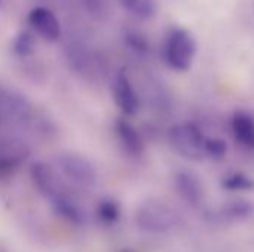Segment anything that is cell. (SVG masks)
Masks as SVG:
<instances>
[{"mask_svg": "<svg viewBox=\"0 0 254 252\" xmlns=\"http://www.w3.org/2000/svg\"><path fill=\"white\" fill-rule=\"evenodd\" d=\"M252 214H253V206L247 201H232V202H228L219 211V215L225 221L247 220Z\"/></svg>", "mask_w": 254, "mask_h": 252, "instance_id": "7c38bea8", "label": "cell"}, {"mask_svg": "<svg viewBox=\"0 0 254 252\" xmlns=\"http://www.w3.org/2000/svg\"><path fill=\"white\" fill-rule=\"evenodd\" d=\"M28 22L30 25L45 39L49 42L58 40L61 34V25L60 21L57 19L55 13L43 6H37L31 9L28 15Z\"/></svg>", "mask_w": 254, "mask_h": 252, "instance_id": "8992f818", "label": "cell"}, {"mask_svg": "<svg viewBox=\"0 0 254 252\" xmlns=\"http://www.w3.org/2000/svg\"><path fill=\"white\" fill-rule=\"evenodd\" d=\"M223 187L229 192H247L254 189V180L243 172H232L223 178Z\"/></svg>", "mask_w": 254, "mask_h": 252, "instance_id": "2e32d148", "label": "cell"}, {"mask_svg": "<svg viewBox=\"0 0 254 252\" xmlns=\"http://www.w3.org/2000/svg\"><path fill=\"white\" fill-rule=\"evenodd\" d=\"M125 43L128 45V48L137 53H147L150 49V43L147 40V37L137 31V30H129L125 33Z\"/></svg>", "mask_w": 254, "mask_h": 252, "instance_id": "e0dca14e", "label": "cell"}, {"mask_svg": "<svg viewBox=\"0 0 254 252\" xmlns=\"http://www.w3.org/2000/svg\"><path fill=\"white\" fill-rule=\"evenodd\" d=\"M135 221L143 232L159 235L170 232L177 224L179 218L170 205L162 201L150 199L138 208Z\"/></svg>", "mask_w": 254, "mask_h": 252, "instance_id": "3957f363", "label": "cell"}, {"mask_svg": "<svg viewBox=\"0 0 254 252\" xmlns=\"http://www.w3.org/2000/svg\"><path fill=\"white\" fill-rule=\"evenodd\" d=\"M113 98L125 116H134L140 108V98L125 73H118L113 82Z\"/></svg>", "mask_w": 254, "mask_h": 252, "instance_id": "5b68a950", "label": "cell"}, {"mask_svg": "<svg viewBox=\"0 0 254 252\" xmlns=\"http://www.w3.org/2000/svg\"><path fill=\"white\" fill-rule=\"evenodd\" d=\"M12 49L16 55L19 56H28L34 52L36 49V39L34 34L28 30H22L16 34Z\"/></svg>", "mask_w": 254, "mask_h": 252, "instance_id": "9a60e30c", "label": "cell"}, {"mask_svg": "<svg viewBox=\"0 0 254 252\" xmlns=\"http://www.w3.org/2000/svg\"><path fill=\"white\" fill-rule=\"evenodd\" d=\"M30 116V104L22 95L0 89V117L24 122Z\"/></svg>", "mask_w": 254, "mask_h": 252, "instance_id": "9c48e42d", "label": "cell"}, {"mask_svg": "<svg viewBox=\"0 0 254 252\" xmlns=\"http://www.w3.org/2000/svg\"><path fill=\"white\" fill-rule=\"evenodd\" d=\"M231 132L241 147L247 150H254V116H252L249 111L237 110L232 114Z\"/></svg>", "mask_w": 254, "mask_h": 252, "instance_id": "30bf717a", "label": "cell"}, {"mask_svg": "<svg viewBox=\"0 0 254 252\" xmlns=\"http://www.w3.org/2000/svg\"><path fill=\"white\" fill-rule=\"evenodd\" d=\"M0 4H1V0H0Z\"/></svg>", "mask_w": 254, "mask_h": 252, "instance_id": "d6986e66", "label": "cell"}, {"mask_svg": "<svg viewBox=\"0 0 254 252\" xmlns=\"http://www.w3.org/2000/svg\"><path fill=\"white\" fill-rule=\"evenodd\" d=\"M115 132H116V137H118L121 146L124 147V150L128 154L140 156L144 151V140H143L141 134L128 120H125L122 117L118 119L115 123Z\"/></svg>", "mask_w": 254, "mask_h": 252, "instance_id": "8fae6325", "label": "cell"}, {"mask_svg": "<svg viewBox=\"0 0 254 252\" xmlns=\"http://www.w3.org/2000/svg\"><path fill=\"white\" fill-rule=\"evenodd\" d=\"M58 171L73 184L82 189H91L98 181L94 163L77 153H61L57 157Z\"/></svg>", "mask_w": 254, "mask_h": 252, "instance_id": "277c9868", "label": "cell"}, {"mask_svg": "<svg viewBox=\"0 0 254 252\" xmlns=\"http://www.w3.org/2000/svg\"><path fill=\"white\" fill-rule=\"evenodd\" d=\"M97 215L103 224L112 226V224L118 223V220L121 217V208H119L118 202H115L113 199H103L97 206Z\"/></svg>", "mask_w": 254, "mask_h": 252, "instance_id": "5bb4252c", "label": "cell"}, {"mask_svg": "<svg viewBox=\"0 0 254 252\" xmlns=\"http://www.w3.org/2000/svg\"><path fill=\"white\" fill-rule=\"evenodd\" d=\"M122 7L140 19H149L156 12L155 0H119Z\"/></svg>", "mask_w": 254, "mask_h": 252, "instance_id": "4fadbf2b", "label": "cell"}, {"mask_svg": "<svg viewBox=\"0 0 254 252\" xmlns=\"http://www.w3.org/2000/svg\"><path fill=\"white\" fill-rule=\"evenodd\" d=\"M28 150L24 144L16 141L0 143V180L15 174V171L25 162Z\"/></svg>", "mask_w": 254, "mask_h": 252, "instance_id": "52a82bcc", "label": "cell"}, {"mask_svg": "<svg viewBox=\"0 0 254 252\" xmlns=\"http://www.w3.org/2000/svg\"><path fill=\"white\" fill-rule=\"evenodd\" d=\"M228 151V144L225 140L217 138V137H207L205 140V156L220 160L226 156Z\"/></svg>", "mask_w": 254, "mask_h": 252, "instance_id": "ac0fdd59", "label": "cell"}, {"mask_svg": "<svg viewBox=\"0 0 254 252\" xmlns=\"http://www.w3.org/2000/svg\"><path fill=\"white\" fill-rule=\"evenodd\" d=\"M196 55V40L193 34L182 27L171 28L164 45L165 62L176 71H188Z\"/></svg>", "mask_w": 254, "mask_h": 252, "instance_id": "6da1fadb", "label": "cell"}, {"mask_svg": "<svg viewBox=\"0 0 254 252\" xmlns=\"http://www.w3.org/2000/svg\"><path fill=\"white\" fill-rule=\"evenodd\" d=\"M176 190L180 195L183 201H186L189 205L196 206L204 199V187L201 180L189 171H180L174 177Z\"/></svg>", "mask_w": 254, "mask_h": 252, "instance_id": "ba28073f", "label": "cell"}, {"mask_svg": "<svg viewBox=\"0 0 254 252\" xmlns=\"http://www.w3.org/2000/svg\"><path fill=\"white\" fill-rule=\"evenodd\" d=\"M0 252H1V251H0Z\"/></svg>", "mask_w": 254, "mask_h": 252, "instance_id": "ffe728a7", "label": "cell"}, {"mask_svg": "<svg viewBox=\"0 0 254 252\" xmlns=\"http://www.w3.org/2000/svg\"><path fill=\"white\" fill-rule=\"evenodd\" d=\"M207 137L196 123L185 122L176 125L168 132V141L174 151L188 160H202L205 156Z\"/></svg>", "mask_w": 254, "mask_h": 252, "instance_id": "7a4b0ae2", "label": "cell"}]
</instances>
